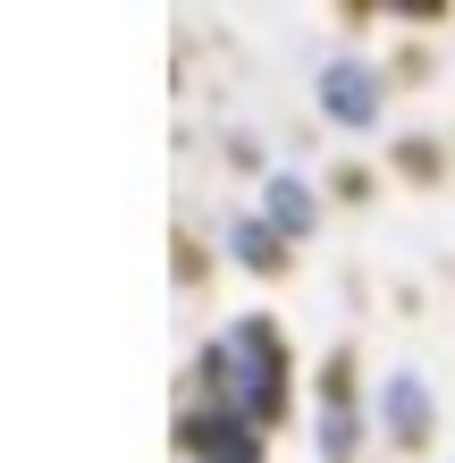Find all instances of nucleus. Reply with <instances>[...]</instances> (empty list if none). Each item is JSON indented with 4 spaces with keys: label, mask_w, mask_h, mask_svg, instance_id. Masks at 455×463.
Returning <instances> with one entry per match:
<instances>
[{
    "label": "nucleus",
    "mask_w": 455,
    "mask_h": 463,
    "mask_svg": "<svg viewBox=\"0 0 455 463\" xmlns=\"http://www.w3.org/2000/svg\"><path fill=\"white\" fill-rule=\"evenodd\" d=\"M211 379H220L228 413H279V388H287V363H279V337L270 320H245V329H228L211 345Z\"/></svg>",
    "instance_id": "1"
},
{
    "label": "nucleus",
    "mask_w": 455,
    "mask_h": 463,
    "mask_svg": "<svg viewBox=\"0 0 455 463\" xmlns=\"http://www.w3.org/2000/svg\"><path fill=\"white\" fill-rule=\"evenodd\" d=\"M185 447H194L203 463H253V439H245V430H236V421H185Z\"/></svg>",
    "instance_id": "2"
},
{
    "label": "nucleus",
    "mask_w": 455,
    "mask_h": 463,
    "mask_svg": "<svg viewBox=\"0 0 455 463\" xmlns=\"http://www.w3.org/2000/svg\"><path fill=\"white\" fill-rule=\"evenodd\" d=\"M320 93H329V110H337V118H355V127L380 110V85H371L363 68H329V76H320Z\"/></svg>",
    "instance_id": "3"
},
{
    "label": "nucleus",
    "mask_w": 455,
    "mask_h": 463,
    "mask_svg": "<svg viewBox=\"0 0 455 463\" xmlns=\"http://www.w3.org/2000/svg\"><path fill=\"white\" fill-rule=\"evenodd\" d=\"M388 421L396 430H422V388H413V379H396V388H388Z\"/></svg>",
    "instance_id": "4"
},
{
    "label": "nucleus",
    "mask_w": 455,
    "mask_h": 463,
    "mask_svg": "<svg viewBox=\"0 0 455 463\" xmlns=\"http://www.w3.org/2000/svg\"><path fill=\"white\" fill-rule=\"evenodd\" d=\"M270 203H279V220H287V228H304V220H312V194H304V185H270Z\"/></svg>",
    "instance_id": "5"
}]
</instances>
